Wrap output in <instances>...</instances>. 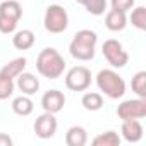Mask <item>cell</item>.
I'll return each instance as SVG.
<instances>
[{"label": "cell", "instance_id": "cell-1", "mask_svg": "<svg viewBox=\"0 0 146 146\" xmlns=\"http://www.w3.org/2000/svg\"><path fill=\"white\" fill-rule=\"evenodd\" d=\"M36 69H38L40 74L43 78H46V79H58L64 74V70H65V60L58 53V50L48 46V48H43L38 53Z\"/></svg>", "mask_w": 146, "mask_h": 146}, {"label": "cell", "instance_id": "cell-2", "mask_svg": "<svg viewBox=\"0 0 146 146\" xmlns=\"http://www.w3.org/2000/svg\"><path fill=\"white\" fill-rule=\"evenodd\" d=\"M96 43H98V35L91 29H81L74 35L70 45H69V53L74 57L76 60L86 62L91 60L95 57V50H96Z\"/></svg>", "mask_w": 146, "mask_h": 146}, {"label": "cell", "instance_id": "cell-3", "mask_svg": "<svg viewBox=\"0 0 146 146\" xmlns=\"http://www.w3.org/2000/svg\"><path fill=\"white\" fill-rule=\"evenodd\" d=\"M96 86L110 100H119L125 93V81L113 69H102L96 74Z\"/></svg>", "mask_w": 146, "mask_h": 146}, {"label": "cell", "instance_id": "cell-4", "mask_svg": "<svg viewBox=\"0 0 146 146\" xmlns=\"http://www.w3.org/2000/svg\"><path fill=\"white\" fill-rule=\"evenodd\" d=\"M43 24H45V29L48 33H53V35H60L67 29L69 26V16H67V11L58 5V4H53V5H48L46 11H45V17H43Z\"/></svg>", "mask_w": 146, "mask_h": 146}, {"label": "cell", "instance_id": "cell-5", "mask_svg": "<svg viewBox=\"0 0 146 146\" xmlns=\"http://www.w3.org/2000/svg\"><path fill=\"white\" fill-rule=\"evenodd\" d=\"M102 53H103V57L107 58V62H108L112 67H115V69H122V67H125V64L129 62V53L124 50L122 43H120L119 40H113V38H110V40H107V41L103 43Z\"/></svg>", "mask_w": 146, "mask_h": 146}, {"label": "cell", "instance_id": "cell-6", "mask_svg": "<svg viewBox=\"0 0 146 146\" xmlns=\"http://www.w3.org/2000/svg\"><path fill=\"white\" fill-rule=\"evenodd\" d=\"M91 84V70L84 65H76L67 70L65 86L70 91H84Z\"/></svg>", "mask_w": 146, "mask_h": 146}, {"label": "cell", "instance_id": "cell-7", "mask_svg": "<svg viewBox=\"0 0 146 146\" xmlns=\"http://www.w3.org/2000/svg\"><path fill=\"white\" fill-rule=\"evenodd\" d=\"M117 115L120 120L146 117V98H134V100L122 102L117 107Z\"/></svg>", "mask_w": 146, "mask_h": 146}, {"label": "cell", "instance_id": "cell-8", "mask_svg": "<svg viewBox=\"0 0 146 146\" xmlns=\"http://www.w3.org/2000/svg\"><path fill=\"white\" fill-rule=\"evenodd\" d=\"M57 119H55V113H50V112H45L41 113L36 120H35V132L38 137L41 139H50L55 136L57 132Z\"/></svg>", "mask_w": 146, "mask_h": 146}, {"label": "cell", "instance_id": "cell-9", "mask_svg": "<svg viewBox=\"0 0 146 146\" xmlns=\"http://www.w3.org/2000/svg\"><path fill=\"white\" fill-rule=\"evenodd\" d=\"M65 105V96L58 90H50L41 96V107L45 112L50 113H58Z\"/></svg>", "mask_w": 146, "mask_h": 146}, {"label": "cell", "instance_id": "cell-10", "mask_svg": "<svg viewBox=\"0 0 146 146\" xmlns=\"http://www.w3.org/2000/svg\"><path fill=\"white\" fill-rule=\"evenodd\" d=\"M122 137L127 143H137L143 137V124L139 122V119H129V120H122Z\"/></svg>", "mask_w": 146, "mask_h": 146}, {"label": "cell", "instance_id": "cell-11", "mask_svg": "<svg viewBox=\"0 0 146 146\" xmlns=\"http://www.w3.org/2000/svg\"><path fill=\"white\" fill-rule=\"evenodd\" d=\"M16 79H17L16 86L23 91V95L31 96V95H35V93L40 90V81H38V78H36L35 74H31V72H24V70H23Z\"/></svg>", "mask_w": 146, "mask_h": 146}, {"label": "cell", "instance_id": "cell-12", "mask_svg": "<svg viewBox=\"0 0 146 146\" xmlns=\"http://www.w3.org/2000/svg\"><path fill=\"white\" fill-rule=\"evenodd\" d=\"M28 60L24 57H17L11 62H7L2 69H0V78H5V79H16L21 72L26 69Z\"/></svg>", "mask_w": 146, "mask_h": 146}, {"label": "cell", "instance_id": "cell-13", "mask_svg": "<svg viewBox=\"0 0 146 146\" xmlns=\"http://www.w3.org/2000/svg\"><path fill=\"white\" fill-rule=\"evenodd\" d=\"M105 26L110 31H122L127 26V16L122 11L117 9H110L105 16Z\"/></svg>", "mask_w": 146, "mask_h": 146}, {"label": "cell", "instance_id": "cell-14", "mask_svg": "<svg viewBox=\"0 0 146 146\" xmlns=\"http://www.w3.org/2000/svg\"><path fill=\"white\" fill-rule=\"evenodd\" d=\"M88 143V132L81 125H72L65 132V144L67 146H84Z\"/></svg>", "mask_w": 146, "mask_h": 146}, {"label": "cell", "instance_id": "cell-15", "mask_svg": "<svg viewBox=\"0 0 146 146\" xmlns=\"http://www.w3.org/2000/svg\"><path fill=\"white\" fill-rule=\"evenodd\" d=\"M12 45L17 50H29L35 45V33L31 29H21L12 36Z\"/></svg>", "mask_w": 146, "mask_h": 146}, {"label": "cell", "instance_id": "cell-16", "mask_svg": "<svg viewBox=\"0 0 146 146\" xmlns=\"http://www.w3.org/2000/svg\"><path fill=\"white\" fill-rule=\"evenodd\" d=\"M12 110H14V113L21 115V117H26V115H31V113H33L35 105H33V102H31V98H29L28 95H21V96L14 98V102H12Z\"/></svg>", "mask_w": 146, "mask_h": 146}, {"label": "cell", "instance_id": "cell-17", "mask_svg": "<svg viewBox=\"0 0 146 146\" xmlns=\"http://www.w3.org/2000/svg\"><path fill=\"white\" fill-rule=\"evenodd\" d=\"M0 14L19 21L23 17V7L17 0H4V2L0 4Z\"/></svg>", "mask_w": 146, "mask_h": 146}, {"label": "cell", "instance_id": "cell-18", "mask_svg": "<svg viewBox=\"0 0 146 146\" xmlns=\"http://www.w3.org/2000/svg\"><path fill=\"white\" fill-rule=\"evenodd\" d=\"M81 105L88 110V112H96L103 107V96L96 91H88L83 95L81 98Z\"/></svg>", "mask_w": 146, "mask_h": 146}, {"label": "cell", "instance_id": "cell-19", "mask_svg": "<svg viewBox=\"0 0 146 146\" xmlns=\"http://www.w3.org/2000/svg\"><path fill=\"white\" fill-rule=\"evenodd\" d=\"M93 146H119L120 144V136L115 131H107L98 134L93 141Z\"/></svg>", "mask_w": 146, "mask_h": 146}, {"label": "cell", "instance_id": "cell-20", "mask_svg": "<svg viewBox=\"0 0 146 146\" xmlns=\"http://www.w3.org/2000/svg\"><path fill=\"white\" fill-rule=\"evenodd\" d=\"M131 86H132V91L137 95V98H146V72L144 70H139L132 76Z\"/></svg>", "mask_w": 146, "mask_h": 146}, {"label": "cell", "instance_id": "cell-21", "mask_svg": "<svg viewBox=\"0 0 146 146\" xmlns=\"http://www.w3.org/2000/svg\"><path fill=\"white\" fill-rule=\"evenodd\" d=\"M129 21H131V24H132L136 29L144 31V29H146V9H144L143 5H139V7L132 9Z\"/></svg>", "mask_w": 146, "mask_h": 146}, {"label": "cell", "instance_id": "cell-22", "mask_svg": "<svg viewBox=\"0 0 146 146\" xmlns=\"http://www.w3.org/2000/svg\"><path fill=\"white\" fill-rule=\"evenodd\" d=\"M83 5L93 16H102L107 11V0H83Z\"/></svg>", "mask_w": 146, "mask_h": 146}, {"label": "cell", "instance_id": "cell-23", "mask_svg": "<svg viewBox=\"0 0 146 146\" xmlns=\"http://www.w3.org/2000/svg\"><path fill=\"white\" fill-rule=\"evenodd\" d=\"M14 79H5V78H0V100H7L12 96L14 93Z\"/></svg>", "mask_w": 146, "mask_h": 146}, {"label": "cell", "instance_id": "cell-24", "mask_svg": "<svg viewBox=\"0 0 146 146\" xmlns=\"http://www.w3.org/2000/svg\"><path fill=\"white\" fill-rule=\"evenodd\" d=\"M17 23H19V21H16V19H12V17H7V16H2V14H0V33H4V35L14 33L16 28H17Z\"/></svg>", "mask_w": 146, "mask_h": 146}, {"label": "cell", "instance_id": "cell-25", "mask_svg": "<svg viewBox=\"0 0 146 146\" xmlns=\"http://www.w3.org/2000/svg\"><path fill=\"white\" fill-rule=\"evenodd\" d=\"M136 0H112V9H117V11H122V12H127L129 9H132Z\"/></svg>", "mask_w": 146, "mask_h": 146}, {"label": "cell", "instance_id": "cell-26", "mask_svg": "<svg viewBox=\"0 0 146 146\" xmlns=\"http://www.w3.org/2000/svg\"><path fill=\"white\" fill-rule=\"evenodd\" d=\"M0 146H12V137L9 134L0 132Z\"/></svg>", "mask_w": 146, "mask_h": 146}, {"label": "cell", "instance_id": "cell-27", "mask_svg": "<svg viewBox=\"0 0 146 146\" xmlns=\"http://www.w3.org/2000/svg\"><path fill=\"white\" fill-rule=\"evenodd\" d=\"M76 2H78V4H83V0H76Z\"/></svg>", "mask_w": 146, "mask_h": 146}]
</instances>
